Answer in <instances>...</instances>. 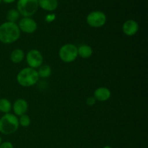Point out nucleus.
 I'll use <instances>...</instances> for the list:
<instances>
[{
  "label": "nucleus",
  "instance_id": "obj_1",
  "mask_svg": "<svg viewBox=\"0 0 148 148\" xmlns=\"http://www.w3.org/2000/svg\"><path fill=\"white\" fill-rule=\"evenodd\" d=\"M20 30L16 23L5 22L0 25V42L10 44L17 41L20 37Z\"/></svg>",
  "mask_w": 148,
  "mask_h": 148
},
{
  "label": "nucleus",
  "instance_id": "obj_2",
  "mask_svg": "<svg viewBox=\"0 0 148 148\" xmlns=\"http://www.w3.org/2000/svg\"><path fill=\"white\" fill-rule=\"evenodd\" d=\"M38 79L37 70L30 67H25L21 69L17 75V82L24 88H29L36 85Z\"/></svg>",
  "mask_w": 148,
  "mask_h": 148
},
{
  "label": "nucleus",
  "instance_id": "obj_3",
  "mask_svg": "<svg viewBox=\"0 0 148 148\" xmlns=\"http://www.w3.org/2000/svg\"><path fill=\"white\" fill-rule=\"evenodd\" d=\"M19 121L14 114H5L0 118V132L4 135H10L15 132L19 128Z\"/></svg>",
  "mask_w": 148,
  "mask_h": 148
},
{
  "label": "nucleus",
  "instance_id": "obj_4",
  "mask_svg": "<svg viewBox=\"0 0 148 148\" xmlns=\"http://www.w3.org/2000/svg\"><path fill=\"white\" fill-rule=\"evenodd\" d=\"M38 9V0H18L17 10L23 17H30Z\"/></svg>",
  "mask_w": 148,
  "mask_h": 148
},
{
  "label": "nucleus",
  "instance_id": "obj_5",
  "mask_svg": "<svg viewBox=\"0 0 148 148\" xmlns=\"http://www.w3.org/2000/svg\"><path fill=\"white\" fill-rule=\"evenodd\" d=\"M59 56L64 63L73 62L78 57L77 47L72 43L64 44L59 49Z\"/></svg>",
  "mask_w": 148,
  "mask_h": 148
},
{
  "label": "nucleus",
  "instance_id": "obj_6",
  "mask_svg": "<svg viewBox=\"0 0 148 148\" xmlns=\"http://www.w3.org/2000/svg\"><path fill=\"white\" fill-rule=\"evenodd\" d=\"M107 20L106 15L101 11H92L87 16V23L90 27H101L106 24Z\"/></svg>",
  "mask_w": 148,
  "mask_h": 148
},
{
  "label": "nucleus",
  "instance_id": "obj_7",
  "mask_svg": "<svg viewBox=\"0 0 148 148\" xmlns=\"http://www.w3.org/2000/svg\"><path fill=\"white\" fill-rule=\"evenodd\" d=\"M26 62L29 67L36 69L43 64V57L40 51L37 49H31L26 55Z\"/></svg>",
  "mask_w": 148,
  "mask_h": 148
},
{
  "label": "nucleus",
  "instance_id": "obj_8",
  "mask_svg": "<svg viewBox=\"0 0 148 148\" xmlns=\"http://www.w3.org/2000/svg\"><path fill=\"white\" fill-rule=\"evenodd\" d=\"M18 27L20 31L31 34L35 33L38 29V24L31 17H23L18 23Z\"/></svg>",
  "mask_w": 148,
  "mask_h": 148
},
{
  "label": "nucleus",
  "instance_id": "obj_9",
  "mask_svg": "<svg viewBox=\"0 0 148 148\" xmlns=\"http://www.w3.org/2000/svg\"><path fill=\"white\" fill-rule=\"evenodd\" d=\"M139 24L136 20H128L122 25V31L127 36H133L138 32Z\"/></svg>",
  "mask_w": 148,
  "mask_h": 148
},
{
  "label": "nucleus",
  "instance_id": "obj_10",
  "mask_svg": "<svg viewBox=\"0 0 148 148\" xmlns=\"http://www.w3.org/2000/svg\"><path fill=\"white\" fill-rule=\"evenodd\" d=\"M12 109L16 116H20L26 114L28 109V103L23 98H18L14 102Z\"/></svg>",
  "mask_w": 148,
  "mask_h": 148
},
{
  "label": "nucleus",
  "instance_id": "obj_11",
  "mask_svg": "<svg viewBox=\"0 0 148 148\" xmlns=\"http://www.w3.org/2000/svg\"><path fill=\"white\" fill-rule=\"evenodd\" d=\"M111 92L108 88L106 87H100L97 88L93 93V97L98 101H106L111 98Z\"/></svg>",
  "mask_w": 148,
  "mask_h": 148
},
{
  "label": "nucleus",
  "instance_id": "obj_12",
  "mask_svg": "<svg viewBox=\"0 0 148 148\" xmlns=\"http://www.w3.org/2000/svg\"><path fill=\"white\" fill-rule=\"evenodd\" d=\"M38 7L48 12L54 11L57 9L58 0H38Z\"/></svg>",
  "mask_w": 148,
  "mask_h": 148
},
{
  "label": "nucleus",
  "instance_id": "obj_13",
  "mask_svg": "<svg viewBox=\"0 0 148 148\" xmlns=\"http://www.w3.org/2000/svg\"><path fill=\"white\" fill-rule=\"evenodd\" d=\"M77 53L82 59H88L92 56V49L88 45L82 44L77 47Z\"/></svg>",
  "mask_w": 148,
  "mask_h": 148
},
{
  "label": "nucleus",
  "instance_id": "obj_14",
  "mask_svg": "<svg viewBox=\"0 0 148 148\" xmlns=\"http://www.w3.org/2000/svg\"><path fill=\"white\" fill-rule=\"evenodd\" d=\"M25 53L22 49H16L12 51L10 59L14 64H19L24 59Z\"/></svg>",
  "mask_w": 148,
  "mask_h": 148
},
{
  "label": "nucleus",
  "instance_id": "obj_15",
  "mask_svg": "<svg viewBox=\"0 0 148 148\" xmlns=\"http://www.w3.org/2000/svg\"><path fill=\"white\" fill-rule=\"evenodd\" d=\"M12 106L11 102L7 98H1L0 99V112L5 114H8L10 112Z\"/></svg>",
  "mask_w": 148,
  "mask_h": 148
},
{
  "label": "nucleus",
  "instance_id": "obj_16",
  "mask_svg": "<svg viewBox=\"0 0 148 148\" xmlns=\"http://www.w3.org/2000/svg\"><path fill=\"white\" fill-rule=\"evenodd\" d=\"M39 77L46 78L49 77L51 75V68L49 65L47 64H42L41 66L38 67V70L37 71Z\"/></svg>",
  "mask_w": 148,
  "mask_h": 148
},
{
  "label": "nucleus",
  "instance_id": "obj_17",
  "mask_svg": "<svg viewBox=\"0 0 148 148\" xmlns=\"http://www.w3.org/2000/svg\"><path fill=\"white\" fill-rule=\"evenodd\" d=\"M20 14L19 12L15 9H11L7 12V22L10 23H15L18 20L19 17H20Z\"/></svg>",
  "mask_w": 148,
  "mask_h": 148
},
{
  "label": "nucleus",
  "instance_id": "obj_18",
  "mask_svg": "<svg viewBox=\"0 0 148 148\" xmlns=\"http://www.w3.org/2000/svg\"><path fill=\"white\" fill-rule=\"evenodd\" d=\"M18 121H19V125L21 126L23 128H27L30 126V119L27 114H24V115H22L20 116V119H18Z\"/></svg>",
  "mask_w": 148,
  "mask_h": 148
},
{
  "label": "nucleus",
  "instance_id": "obj_19",
  "mask_svg": "<svg viewBox=\"0 0 148 148\" xmlns=\"http://www.w3.org/2000/svg\"><path fill=\"white\" fill-rule=\"evenodd\" d=\"M95 103H96V100L95 99V98H94L93 96H90L87 98L86 103L87 105L89 106H92L95 105Z\"/></svg>",
  "mask_w": 148,
  "mask_h": 148
},
{
  "label": "nucleus",
  "instance_id": "obj_20",
  "mask_svg": "<svg viewBox=\"0 0 148 148\" xmlns=\"http://www.w3.org/2000/svg\"><path fill=\"white\" fill-rule=\"evenodd\" d=\"M0 148H14V146L10 142L6 141L1 143V144L0 145Z\"/></svg>",
  "mask_w": 148,
  "mask_h": 148
},
{
  "label": "nucleus",
  "instance_id": "obj_21",
  "mask_svg": "<svg viewBox=\"0 0 148 148\" xmlns=\"http://www.w3.org/2000/svg\"><path fill=\"white\" fill-rule=\"evenodd\" d=\"M1 1H3L4 2L7 3V4H11V3L14 2L15 0H1Z\"/></svg>",
  "mask_w": 148,
  "mask_h": 148
},
{
  "label": "nucleus",
  "instance_id": "obj_22",
  "mask_svg": "<svg viewBox=\"0 0 148 148\" xmlns=\"http://www.w3.org/2000/svg\"><path fill=\"white\" fill-rule=\"evenodd\" d=\"M103 148H113V147H111V146H109V145H106V146H104Z\"/></svg>",
  "mask_w": 148,
  "mask_h": 148
},
{
  "label": "nucleus",
  "instance_id": "obj_23",
  "mask_svg": "<svg viewBox=\"0 0 148 148\" xmlns=\"http://www.w3.org/2000/svg\"><path fill=\"white\" fill-rule=\"evenodd\" d=\"M1 143H2V140H1V137H0V145L1 144Z\"/></svg>",
  "mask_w": 148,
  "mask_h": 148
},
{
  "label": "nucleus",
  "instance_id": "obj_24",
  "mask_svg": "<svg viewBox=\"0 0 148 148\" xmlns=\"http://www.w3.org/2000/svg\"><path fill=\"white\" fill-rule=\"evenodd\" d=\"M1 0H0V2H1Z\"/></svg>",
  "mask_w": 148,
  "mask_h": 148
}]
</instances>
